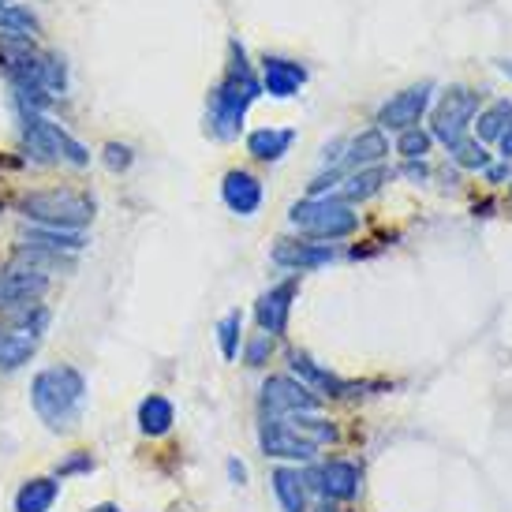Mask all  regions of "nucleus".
Returning <instances> with one entry per match:
<instances>
[{
  "mask_svg": "<svg viewBox=\"0 0 512 512\" xmlns=\"http://www.w3.org/2000/svg\"><path fill=\"white\" fill-rule=\"evenodd\" d=\"M19 131H23V146H27L30 157H34L38 165L68 161V165H75V169H83L86 161H90L86 146L79 143V139H72L60 124H53V120L42 113H23Z\"/></svg>",
  "mask_w": 512,
  "mask_h": 512,
  "instance_id": "nucleus-4",
  "label": "nucleus"
},
{
  "mask_svg": "<svg viewBox=\"0 0 512 512\" xmlns=\"http://www.w3.org/2000/svg\"><path fill=\"white\" fill-rule=\"evenodd\" d=\"M430 94H434V83H419V86H408V90L393 94V98L378 109V128L382 131L419 128L423 113L430 109Z\"/></svg>",
  "mask_w": 512,
  "mask_h": 512,
  "instance_id": "nucleus-8",
  "label": "nucleus"
},
{
  "mask_svg": "<svg viewBox=\"0 0 512 512\" xmlns=\"http://www.w3.org/2000/svg\"><path fill=\"white\" fill-rule=\"evenodd\" d=\"M389 184V169L385 165H370V169H356L341 187V202H363L370 195H378Z\"/></svg>",
  "mask_w": 512,
  "mask_h": 512,
  "instance_id": "nucleus-22",
  "label": "nucleus"
},
{
  "mask_svg": "<svg viewBox=\"0 0 512 512\" xmlns=\"http://www.w3.org/2000/svg\"><path fill=\"white\" fill-rule=\"evenodd\" d=\"M292 143H296L292 128H258L247 135V154L258 157V161H281Z\"/></svg>",
  "mask_w": 512,
  "mask_h": 512,
  "instance_id": "nucleus-18",
  "label": "nucleus"
},
{
  "mask_svg": "<svg viewBox=\"0 0 512 512\" xmlns=\"http://www.w3.org/2000/svg\"><path fill=\"white\" fill-rule=\"evenodd\" d=\"M19 240H23V247H38V251H53V255H75V251L86 247L83 232H64V228H42V225L27 228Z\"/></svg>",
  "mask_w": 512,
  "mask_h": 512,
  "instance_id": "nucleus-17",
  "label": "nucleus"
},
{
  "mask_svg": "<svg viewBox=\"0 0 512 512\" xmlns=\"http://www.w3.org/2000/svg\"><path fill=\"white\" fill-rule=\"evenodd\" d=\"M221 199H225V206L232 214L251 217L262 206V184H258V176H251V172L232 169L225 176V184H221Z\"/></svg>",
  "mask_w": 512,
  "mask_h": 512,
  "instance_id": "nucleus-14",
  "label": "nucleus"
},
{
  "mask_svg": "<svg viewBox=\"0 0 512 512\" xmlns=\"http://www.w3.org/2000/svg\"><path fill=\"white\" fill-rule=\"evenodd\" d=\"M299 292V277H288L285 285H277L270 288L266 296L258 299V307H255V318H258V326H262V333H285L288 329V314H292V299H296Z\"/></svg>",
  "mask_w": 512,
  "mask_h": 512,
  "instance_id": "nucleus-11",
  "label": "nucleus"
},
{
  "mask_svg": "<svg viewBox=\"0 0 512 512\" xmlns=\"http://www.w3.org/2000/svg\"><path fill=\"white\" fill-rule=\"evenodd\" d=\"M262 94V83L255 79V72L247 68V57H243V45L232 42V64H228V75L217 83V90L210 94V131L217 139H236L243 128V116L251 109V101Z\"/></svg>",
  "mask_w": 512,
  "mask_h": 512,
  "instance_id": "nucleus-1",
  "label": "nucleus"
},
{
  "mask_svg": "<svg viewBox=\"0 0 512 512\" xmlns=\"http://www.w3.org/2000/svg\"><path fill=\"white\" fill-rule=\"evenodd\" d=\"M273 494L285 512H307V479L296 468H273Z\"/></svg>",
  "mask_w": 512,
  "mask_h": 512,
  "instance_id": "nucleus-19",
  "label": "nucleus"
},
{
  "mask_svg": "<svg viewBox=\"0 0 512 512\" xmlns=\"http://www.w3.org/2000/svg\"><path fill=\"white\" fill-rule=\"evenodd\" d=\"M385 157H389V139H385V131L367 128V131H359L356 139L348 143L344 165L356 172V169H370V165H382Z\"/></svg>",
  "mask_w": 512,
  "mask_h": 512,
  "instance_id": "nucleus-16",
  "label": "nucleus"
},
{
  "mask_svg": "<svg viewBox=\"0 0 512 512\" xmlns=\"http://www.w3.org/2000/svg\"><path fill=\"white\" fill-rule=\"evenodd\" d=\"M453 161L460 169H490V154L479 139H464L460 146H453Z\"/></svg>",
  "mask_w": 512,
  "mask_h": 512,
  "instance_id": "nucleus-31",
  "label": "nucleus"
},
{
  "mask_svg": "<svg viewBox=\"0 0 512 512\" xmlns=\"http://www.w3.org/2000/svg\"><path fill=\"white\" fill-rule=\"evenodd\" d=\"M34 352H38V337L15 333V329H0V370H4V374H12V370H19L23 363H30Z\"/></svg>",
  "mask_w": 512,
  "mask_h": 512,
  "instance_id": "nucleus-20",
  "label": "nucleus"
},
{
  "mask_svg": "<svg viewBox=\"0 0 512 512\" xmlns=\"http://www.w3.org/2000/svg\"><path fill=\"white\" fill-rule=\"evenodd\" d=\"M512 120V101H494L490 109H483L479 113V124H475V131H479V143H498L501 135H505V128H509Z\"/></svg>",
  "mask_w": 512,
  "mask_h": 512,
  "instance_id": "nucleus-27",
  "label": "nucleus"
},
{
  "mask_svg": "<svg viewBox=\"0 0 512 512\" xmlns=\"http://www.w3.org/2000/svg\"><path fill=\"white\" fill-rule=\"evenodd\" d=\"M318 483H322V490H318V494H326V498H333V501H356L363 479H359L356 464H348V460H329L326 468L318 471Z\"/></svg>",
  "mask_w": 512,
  "mask_h": 512,
  "instance_id": "nucleus-15",
  "label": "nucleus"
},
{
  "mask_svg": "<svg viewBox=\"0 0 512 512\" xmlns=\"http://www.w3.org/2000/svg\"><path fill=\"white\" fill-rule=\"evenodd\" d=\"M0 30H8L15 38H27V34H38L42 23H38V15L23 8V4H0Z\"/></svg>",
  "mask_w": 512,
  "mask_h": 512,
  "instance_id": "nucleus-28",
  "label": "nucleus"
},
{
  "mask_svg": "<svg viewBox=\"0 0 512 512\" xmlns=\"http://www.w3.org/2000/svg\"><path fill=\"white\" fill-rule=\"evenodd\" d=\"M258 445H262V453L273 456V460H299V464L314 460L311 441H303L299 434H292L288 423L273 419V415H266V423L258 427Z\"/></svg>",
  "mask_w": 512,
  "mask_h": 512,
  "instance_id": "nucleus-9",
  "label": "nucleus"
},
{
  "mask_svg": "<svg viewBox=\"0 0 512 512\" xmlns=\"http://www.w3.org/2000/svg\"><path fill=\"white\" fill-rule=\"evenodd\" d=\"M288 221L314 240H344L359 228V214L341 199H303L288 210Z\"/></svg>",
  "mask_w": 512,
  "mask_h": 512,
  "instance_id": "nucleus-5",
  "label": "nucleus"
},
{
  "mask_svg": "<svg viewBox=\"0 0 512 512\" xmlns=\"http://www.w3.org/2000/svg\"><path fill=\"white\" fill-rule=\"evenodd\" d=\"M322 408V397L314 393L311 385L296 382L288 374H273L262 385V412L266 415H314Z\"/></svg>",
  "mask_w": 512,
  "mask_h": 512,
  "instance_id": "nucleus-7",
  "label": "nucleus"
},
{
  "mask_svg": "<svg viewBox=\"0 0 512 512\" xmlns=\"http://www.w3.org/2000/svg\"><path fill=\"white\" fill-rule=\"evenodd\" d=\"M90 512H120V505H113V501H105V505H94Z\"/></svg>",
  "mask_w": 512,
  "mask_h": 512,
  "instance_id": "nucleus-39",
  "label": "nucleus"
},
{
  "mask_svg": "<svg viewBox=\"0 0 512 512\" xmlns=\"http://www.w3.org/2000/svg\"><path fill=\"white\" fill-rule=\"evenodd\" d=\"M273 262L288 266V270H318L333 262V247L326 243H307V240H277L273 243Z\"/></svg>",
  "mask_w": 512,
  "mask_h": 512,
  "instance_id": "nucleus-13",
  "label": "nucleus"
},
{
  "mask_svg": "<svg viewBox=\"0 0 512 512\" xmlns=\"http://www.w3.org/2000/svg\"><path fill=\"white\" fill-rule=\"evenodd\" d=\"M292 370H296L299 378H307V382L314 385V389H326L329 397H344L348 393V385L337 378V374H329V370H322V367H314L311 359L303 356V352H292Z\"/></svg>",
  "mask_w": 512,
  "mask_h": 512,
  "instance_id": "nucleus-24",
  "label": "nucleus"
},
{
  "mask_svg": "<svg viewBox=\"0 0 512 512\" xmlns=\"http://www.w3.org/2000/svg\"><path fill=\"white\" fill-rule=\"evenodd\" d=\"M498 68H501V72H505V75H509V79H512V60H498Z\"/></svg>",
  "mask_w": 512,
  "mask_h": 512,
  "instance_id": "nucleus-40",
  "label": "nucleus"
},
{
  "mask_svg": "<svg viewBox=\"0 0 512 512\" xmlns=\"http://www.w3.org/2000/svg\"><path fill=\"white\" fill-rule=\"evenodd\" d=\"M285 423L292 434H299L303 441H311L314 449H318V445H329V441H337V427H333L329 419H318V415H288Z\"/></svg>",
  "mask_w": 512,
  "mask_h": 512,
  "instance_id": "nucleus-26",
  "label": "nucleus"
},
{
  "mask_svg": "<svg viewBox=\"0 0 512 512\" xmlns=\"http://www.w3.org/2000/svg\"><path fill=\"white\" fill-rule=\"evenodd\" d=\"M15 210L42 228H64V232H79L94 221V199L72 187H49V191H27L15 202Z\"/></svg>",
  "mask_w": 512,
  "mask_h": 512,
  "instance_id": "nucleus-3",
  "label": "nucleus"
},
{
  "mask_svg": "<svg viewBox=\"0 0 512 512\" xmlns=\"http://www.w3.org/2000/svg\"><path fill=\"white\" fill-rule=\"evenodd\" d=\"M60 498L57 479H27L15 494V512H49Z\"/></svg>",
  "mask_w": 512,
  "mask_h": 512,
  "instance_id": "nucleus-21",
  "label": "nucleus"
},
{
  "mask_svg": "<svg viewBox=\"0 0 512 512\" xmlns=\"http://www.w3.org/2000/svg\"><path fill=\"white\" fill-rule=\"evenodd\" d=\"M228 475H232V483L243 486V479H247V468H243L240 460H228Z\"/></svg>",
  "mask_w": 512,
  "mask_h": 512,
  "instance_id": "nucleus-37",
  "label": "nucleus"
},
{
  "mask_svg": "<svg viewBox=\"0 0 512 512\" xmlns=\"http://www.w3.org/2000/svg\"><path fill=\"white\" fill-rule=\"evenodd\" d=\"M307 83V68L285 57H266L262 60V90L277 101H288L299 94V86Z\"/></svg>",
  "mask_w": 512,
  "mask_h": 512,
  "instance_id": "nucleus-12",
  "label": "nucleus"
},
{
  "mask_svg": "<svg viewBox=\"0 0 512 512\" xmlns=\"http://www.w3.org/2000/svg\"><path fill=\"white\" fill-rule=\"evenodd\" d=\"M240 326H243L240 311H228L225 318L217 322V341H221V356L225 359L240 356Z\"/></svg>",
  "mask_w": 512,
  "mask_h": 512,
  "instance_id": "nucleus-29",
  "label": "nucleus"
},
{
  "mask_svg": "<svg viewBox=\"0 0 512 512\" xmlns=\"http://www.w3.org/2000/svg\"><path fill=\"white\" fill-rule=\"evenodd\" d=\"M404 176H408V180H427V165H423V161H408V165H404Z\"/></svg>",
  "mask_w": 512,
  "mask_h": 512,
  "instance_id": "nucleus-35",
  "label": "nucleus"
},
{
  "mask_svg": "<svg viewBox=\"0 0 512 512\" xmlns=\"http://www.w3.org/2000/svg\"><path fill=\"white\" fill-rule=\"evenodd\" d=\"M45 288H49V277H42V273H30L23 266L0 270V314L19 307V303H30V299H42Z\"/></svg>",
  "mask_w": 512,
  "mask_h": 512,
  "instance_id": "nucleus-10",
  "label": "nucleus"
},
{
  "mask_svg": "<svg viewBox=\"0 0 512 512\" xmlns=\"http://www.w3.org/2000/svg\"><path fill=\"white\" fill-rule=\"evenodd\" d=\"M90 468H94L90 453H72L64 464H57V479H68V475H79V471H90Z\"/></svg>",
  "mask_w": 512,
  "mask_h": 512,
  "instance_id": "nucleus-33",
  "label": "nucleus"
},
{
  "mask_svg": "<svg viewBox=\"0 0 512 512\" xmlns=\"http://www.w3.org/2000/svg\"><path fill=\"white\" fill-rule=\"evenodd\" d=\"M498 143H501V157L512 161V120H509V128H505V135H501Z\"/></svg>",
  "mask_w": 512,
  "mask_h": 512,
  "instance_id": "nucleus-36",
  "label": "nucleus"
},
{
  "mask_svg": "<svg viewBox=\"0 0 512 512\" xmlns=\"http://www.w3.org/2000/svg\"><path fill=\"white\" fill-rule=\"evenodd\" d=\"M314 512H337V509H333L329 501H322V505H318V509H314Z\"/></svg>",
  "mask_w": 512,
  "mask_h": 512,
  "instance_id": "nucleus-41",
  "label": "nucleus"
},
{
  "mask_svg": "<svg viewBox=\"0 0 512 512\" xmlns=\"http://www.w3.org/2000/svg\"><path fill=\"white\" fill-rule=\"evenodd\" d=\"M105 165H109L113 172H124L131 165V150H128V146L109 143V146H105Z\"/></svg>",
  "mask_w": 512,
  "mask_h": 512,
  "instance_id": "nucleus-34",
  "label": "nucleus"
},
{
  "mask_svg": "<svg viewBox=\"0 0 512 512\" xmlns=\"http://www.w3.org/2000/svg\"><path fill=\"white\" fill-rule=\"evenodd\" d=\"M486 176H490V180H494V184H501V180H505V176H509V169H505V165H501V169H486Z\"/></svg>",
  "mask_w": 512,
  "mask_h": 512,
  "instance_id": "nucleus-38",
  "label": "nucleus"
},
{
  "mask_svg": "<svg viewBox=\"0 0 512 512\" xmlns=\"http://www.w3.org/2000/svg\"><path fill=\"white\" fill-rule=\"evenodd\" d=\"M4 318H8V326H12L15 333H30V337H38V333L49 326V311H45V303H38V299L4 311Z\"/></svg>",
  "mask_w": 512,
  "mask_h": 512,
  "instance_id": "nucleus-25",
  "label": "nucleus"
},
{
  "mask_svg": "<svg viewBox=\"0 0 512 512\" xmlns=\"http://www.w3.org/2000/svg\"><path fill=\"white\" fill-rule=\"evenodd\" d=\"M83 400L86 382L75 367H49L30 382V404L49 430H72L79 423Z\"/></svg>",
  "mask_w": 512,
  "mask_h": 512,
  "instance_id": "nucleus-2",
  "label": "nucleus"
},
{
  "mask_svg": "<svg viewBox=\"0 0 512 512\" xmlns=\"http://www.w3.org/2000/svg\"><path fill=\"white\" fill-rule=\"evenodd\" d=\"M475 116H479V94H475V90H468V86L445 90L438 101V109H434L430 139H438V143H445L453 150V146H460L468 139V128Z\"/></svg>",
  "mask_w": 512,
  "mask_h": 512,
  "instance_id": "nucleus-6",
  "label": "nucleus"
},
{
  "mask_svg": "<svg viewBox=\"0 0 512 512\" xmlns=\"http://www.w3.org/2000/svg\"><path fill=\"white\" fill-rule=\"evenodd\" d=\"M172 423H176V408H172V400L165 397H146L139 404V430L150 434V438H161V434H169Z\"/></svg>",
  "mask_w": 512,
  "mask_h": 512,
  "instance_id": "nucleus-23",
  "label": "nucleus"
},
{
  "mask_svg": "<svg viewBox=\"0 0 512 512\" xmlns=\"http://www.w3.org/2000/svg\"><path fill=\"white\" fill-rule=\"evenodd\" d=\"M430 131L423 128H408V131H400V143H397V154L404 157V161H423V157L430 154Z\"/></svg>",
  "mask_w": 512,
  "mask_h": 512,
  "instance_id": "nucleus-30",
  "label": "nucleus"
},
{
  "mask_svg": "<svg viewBox=\"0 0 512 512\" xmlns=\"http://www.w3.org/2000/svg\"><path fill=\"white\" fill-rule=\"evenodd\" d=\"M273 348H277V337L273 333H255L251 341H247V352H243V363L247 367H266L270 363V356H273Z\"/></svg>",
  "mask_w": 512,
  "mask_h": 512,
  "instance_id": "nucleus-32",
  "label": "nucleus"
}]
</instances>
